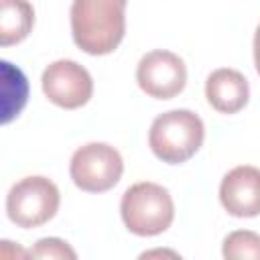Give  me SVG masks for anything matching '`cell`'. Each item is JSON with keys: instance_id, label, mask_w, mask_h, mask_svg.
<instances>
[{"instance_id": "6", "label": "cell", "mask_w": 260, "mask_h": 260, "mask_svg": "<svg viewBox=\"0 0 260 260\" xmlns=\"http://www.w3.org/2000/svg\"><path fill=\"white\" fill-rule=\"evenodd\" d=\"M41 83L49 102L65 110L85 106L93 93V81L89 71L71 59L53 61L43 71Z\"/></svg>"}, {"instance_id": "4", "label": "cell", "mask_w": 260, "mask_h": 260, "mask_svg": "<svg viewBox=\"0 0 260 260\" xmlns=\"http://www.w3.org/2000/svg\"><path fill=\"white\" fill-rule=\"evenodd\" d=\"M59 209V189L47 177H24L6 195V213L18 228H39L55 217Z\"/></svg>"}, {"instance_id": "13", "label": "cell", "mask_w": 260, "mask_h": 260, "mask_svg": "<svg viewBox=\"0 0 260 260\" xmlns=\"http://www.w3.org/2000/svg\"><path fill=\"white\" fill-rule=\"evenodd\" d=\"M254 65H256V71L260 75V24H258L256 35H254Z\"/></svg>"}, {"instance_id": "5", "label": "cell", "mask_w": 260, "mask_h": 260, "mask_svg": "<svg viewBox=\"0 0 260 260\" xmlns=\"http://www.w3.org/2000/svg\"><path fill=\"white\" fill-rule=\"evenodd\" d=\"M69 173L81 191L104 193L120 181L124 162L114 146L106 142H89L73 152Z\"/></svg>"}, {"instance_id": "1", "label": "cell", "mask_w": 260, "mask_h": 260, "mask_svg": "<svg viewBox=\"0 0 260 260\" xmlns=\"http://www.w3.org/2000/svg\"><path fill=\"white\" fill-rule=\"evenodd\" d=\"M128 0H73L71 35L87 55H108L124 39Z\"/></svg>"}, {"instance_id": "9", "label": "cell", "mask_w": 260, "mask_h": 260, "mask_svg": "<svg viewBox=\"0 0 260 260\" xmlns=\"http://www.w3.org/2000/svg\"><path fill=\"white\" fill-rule=\"evenodd\" d=\"M205 98L213 110L221 114H236L248 104V79L236 69H215L205 81Z\"/></svg>"}, {"instance_id": "7", "label": "cell", "mask_w": 260, "mask_h": 260, "mask_svg": "<svg viewBox=\"0 0 260 260\" xmlns=\"http://www.w3.org/2000/svg\"><path fill=\"white\" fill-rule=\"evenodd\" d=\"M136 81L146 95L171 100L183 91L187 83V69L179 55L165 49H154L138 61Z\"/></svg>"}, {"instance_id": "2", "label": "cell", "mask_w": 260, "mask_h": 260, "mask_svg": "<svg viewBox=\"0 0 260 260\" xmlns=\"http://www.w3.org/2000/svg\"><path fill=\"white\" fill-rule=\"evenodd\" d=\"M205 128L191 110H171L156 116L150 124L148 144L156 158L169 165L189 160L203 144Z\"/></svg>"}, {"instance_id": "3", "label": "cell", "mask_w": 260, "mask_h": 260, "mask_svg": "<svg viewBox=\"0 0 260 260\" xmlns=\"http://www.w3.org/2000/svg\"><path fill=\"white\" fill-rule=\"evenodd\" d=\"M122 221L136 236H158L167 232L175 217L171 193L156 183H136L128 187L120 201Z\"/></svg>"}, {"instance_id": "11", "label": "cell", "mask_w": 260, "mask_h": 260, "mask_svg": "<svg viewBox=\"0 0 260 260\" xmlns=\"http://www.w3.org/2000/svg\"><path fill=\"white\" fill-rule=\"evenodd\" d=\"M223 258L228 260H260V236L250 230H238L225 236Z\"/></svg>"}, {"instance_id": "12", "label": "cell", "mask_w": 260, "mask_h": 260, "mask_svg": "<svg viewBox=\"0 0 260 260\" xmlns=\"http://www.w3.org/2000/svg\"><path fill=\"white\" fill-rule=\"evenodd\" d=\"M28 256L30 258H49V260H53V258H69V260H75L77 258L75 250L67 242H63L59 238H43V240H39L35 244V248L28 250Z\"/></svg>"}, {"instance_id": "10", "label": "cell", "mask_w": 260, "mask_h": 260, "mask_svg": "<svg viewBox=\"0 0 260 260\" xmlns=\"http://www.w3.org/2000/svg\"><path fill=\"white\" fill-rule=\"evenodd\" d=\"M0 45L10 47L24 41L35 22V10L28 0H2Z\"/></svg>"}, {"instance_id": "8", "label": "cell", "mask_w": 260, "mask_h": 260, "mask_svg": "<svg viewBox=\"0 0 260 260\" xmlns=\"http://www.w3.org/2000/svg\"><path fill=\"white\" fill-rule=\"evenodd\" d=\"M219 201L234 217L260 215V169L240 165L225 173L219 185Z\"/></svg>"}]
</instances>
